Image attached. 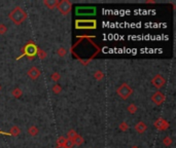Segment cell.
<instances>
[{"label": "cell", "instance_id": "obj_1", "mask_svg": "<svg viewBox=\"0 0 176 148\" xmlns=\"http://www.w3.org/2000/svg\"><path fill=\"white\" fill-rule=\"evenodd\" d=\"M8 17H9V20L12 21L15 25H21L26 19H27V12H26L22 7L17 6L9 12Z\"/></svg>", "mask_w": 176, "mask_h": 148}, {"label": "cell", "instance_id": "obj_2", "mask_svg": "<svg viewBox=\"0 0 176 148\" xmlns=\"http://www.w3.org/2000/svg\"><path fill=\"white\" fill-rule=\"evenodd\" d=\"M132 93H133V90H132V87L130 85L127 84H121L120 87H118V90H116V94L120 96L123 100L128 99L132 95Z\"/></svg>", "mask_w": 176, "mask_h": 148}, {"label": "cell", "instance_id": "obj_3", "mask_svg": "<svg viewBox=\"0 0 176 148\" xmlns=\"http://www.w3.org/2000/svg\"><path fill=\"white\" fill-rule=\"evenodd\" d=\"M57 8H58L61 15H67L72 9V2L69 1V0H62V1H59V4H58V6H57Z\"/></svg>", "mask_w": 176, "mask_h": 148}, {"label": "cell", "instance_id": "obj_4", "mask_svg": "<svg viewBox=\"0 0 176 148\" xmlns=\"http://www.w3.org/2000/svg\"><path fill=\"white\" fill-rule=\"evenodd\" d=\"M37 49H38V48L34 44V43L29 42L24 48H23V56H24V54H26V56H29L30 59L32 60L33 57L37 54Z\"/></svg>", "mask_w": 176, "mask_h": 148}, {"label": "cell", "instance_id": "obj_5", "mask_svg": "<svg viewBox=\"0 0 176 148\" xmlns=\"http://www.w3.org/2000/svg\"><path fill=\"white\" fill-rule=\"evenodd\" d=\"M79 24H84L81 26H75L76 29H95L97 26H96V21L94 20H79L76 21Z\"/></svg>", "mask_w": 176, "mask_h": 148}, {"label": "cell", "instance_id": "obj_6", "mask_svg": "<svg viewBox=\"0 0 176 148\" xmlns=\"http://www.w3.org/2000/svg\"><path fill=\"white\" fill-rule=\"evenodd\" d=\"M151 84L154 87H157L158 90H160L164 87L165 84H166V79H165L161 74H157L156 76L151 79Z\"/></svg>", "mask_w": 176, "mask_h": 148}, {"label": "cell", "instance_id": "obj_7", "mask_svg": "<svg viewBox=\"0 0 176 148\" xmlns=\"http://www.w3.org/2000/svg\"><path fill=\"white\" fill-rule=\"evenodd\" d=\"M165 96L163 94L162 92H160V90H158L157 93H154V95H152L151 97V101L154 102L156 105H162L163 103L165 102Z\"/></svg>", "mask_w": 176, "mask_h": 148}, {"label": "cell", "instance_id": "obj_8", "mask_svg": "<svg viewBox=\"0 0 176 148\" xmlns=\"http://www.w3.org/2000/svg\"><path fill=\"white\" fill-rule=\"evenodd\" d=\"M27 74L32 80H36L38 77L40 76L41 72H40V70L37 68V67H32V68H30L29 70H28Z\"/></svg>", "mask_w": 176, "mask_h": 148}, {"label": "cell", "instance_id": "obj_9", "mask_svg": "<svg viewBox=\"0 0 176 148\" xmlns=\"http://www.w3.org/2000/svg\"><path fill=\"white\" fill-rule=\"evenodd\" d=\"M154 127H156L158 130L164 131V130H166L168 127H169V123H168V121L165 120V119L160 118V119H158V120H156V123H154Z\"/></svg>", "mask_w": 176, "mask_h": 148}, {"label": "cell", "instance_id": "obj_10", "mask_svg": "<svg viewBox=\"0 0 176 148\" xmlns=\"http://www.w3.org/2000/svg\"><path fill=\"white\" fill-rule=\"evenodd\" d=\"M43 4L48 7V9H54V8H57L59 4V1L58 0H45L43 1Z\"/></svg>", "mask_w": 176, "mask_h": 148}, {"label": "cell", "instance_id": "obj_11", "mask_svg": "<svg viewBox=\"0 0 176 148\" xmlns=\"http://www.w3.org/2000/svg\"><path fill=\"white\" fill-rule=\"evenodd\" d=\"M135 130H136L137 133L143 134L144 132L147 130V126H146V123H143V121H139V123L135 126Z\"/></svg>", "mask_w": 176, "mask_h": 148}, {"label": "cell", "instance_id": "obj_12", "mask_svg": "<svg viewBox=\"0 0 176 148\" xmlns=\"http://www.w3.org/2000/svg\"><path fill=\"white\" fill-rule=\"evenodd\" d=\"M20 134H21V129L17 126L12 127V129L9 130V135H12V136L17 137V136H19Z\"/></svg>", "mask_w": 176, "mask_h": 148}, {"label": "cell", "instance_id": "obj_13", "mask_svg": "<svg viewBox=\"0 0 176 148\" xmlns=\"http://www.w3.org/2000/svg\"><path fill=\"white\" fill-rule=\"evenodd\" d=\"M77 135H78V134H77V132L75 131V130H69V131L67 132V139L74 140Z\"/></svg>", "mask_w": 176, "mask_h": 148}, {"label": "cell", "instance_id": "obj_14", "mask_svg": "<svg viewBox=\"0 0 176 148\" xmlns=\"http://www.w3.org/2000/svg\"><path fill=\"white\" fill-rule=\"evenodd\" d=\"M38 132H39V130H38V128L36 126H32L30 127L29 129H28V133H29V135H31V136H36V135L38 134Z\"/></svg>", "mask_w": 176, "mask_h": 148}, {"label": "cell", "instance_id": "obj_15", "mask_svg": "<svg viewBox=\"0 0 176 148\" xmlns=\"http://www.w3.org/2000/svg\"><path fill=\"white\" fill-rule=\"evenodd\" d=\"M12 95L14 96L15 98H17V99H19L20 97H22V95H23V92H22V90L19 89V87H15V89L12 90Z\"/></svg>", "mask_w": 176, "mask_h": 148}, {"label": "cell", "instance_id": "obj_16", "mask_svg": "<svg viewBox=\"0 0 176 148\" xmlns=\"http://www.w3.org/2000/svg\"><path fill=\"white\" fill-rule=\"evenodd\" d=\"M85 142V140H84V138L81 136V135H77V136L75 137V139L73 140V143H74V145H77V146H81V145L84 143Z\"/></svg>", "mask_w": 176, "mask_h": 148}, {"label": "cell", "instance_id": "obj_17", "mask_svg": "<svg viewBox=\"0 0 176 148\" xmlns=\"http://www.w3.org/2000/svg\"><path fill=\"white\" fill-rule=\"evenodd\" d=\"M104 77V73H103L101 70H97V71L94 73V78L97 79V80H101Z\"/></svg>", "mask_w": 176, "mask_h": 148}, {"label": "cell", "instance_id": "obj_18", "mask_svg": "<svg viewBox=\"0 0 176 148\" xmlns=\"http://www.w3.org/2000/svg\"><path fill=\"white\" fill-rule=\"evenodd\" d=\"M37 56L39 57L41 60H43V59H45L46 57H48V54H46V53H45V51H42V49L38 48L37 49Z\"/></svg>", "mask_w": 176, "mask_h": 148}, {"label": "cell", "instance_id": "obj_19", "mask_svg": "<svg viewBox=\"0 0 176 148\" xmlns=\"http://www.w3.org/2000/svg\"><path fill=\"white\" fill-rule=\"evenodd\" d=\"M127 110H128L130 113L133 114L137 111V106L135 105V104H130V105L128 106V108H127Z\"/></svg>", "mask_w": 176, "mask_h": 148}, {"label": "cell", "instance_id": "obj_20", "mask_svg": "<svg viewBox=\"0 0 176 148\" xmlns=\"http://www.w3.org/2000/svg\"><path fill=\"white\" fill-rule=\"evenodd\" d=\"M57 54H58L59 57H61V58H64V57L66 56L67 54V51L64 48H60L58 49V51H57Z\"/></svg>", "mask_w": 176, "mask_h": 148}, {"label": "cell", "instance_id": "obj_21", "mask_svg": "<svg viewBox=\"0 0 176 148\" xmlns=\"http://www.w3.org/2000/svg\"><path fill=\"white\" fill-rule=\"evenodd\" d=\"M65 142H66V138H65V137H63V136H61L60 138L57 140V144H58V147L64 146V145H65Z\"/></svg>", "mask_w": 176, "mask_h": 148}, {"label": "cell", "instance_id": "obj_22", "mask_svg": "<svg viewBox=\"0 0 176 148\" xmlns=\"http://www.w3.org/2000/svg\"><path fill=\"white\" fill-rule=\"evenodd\" d=\"M73 146H74L73 140L66 139V142H65V145H64V147H65V148H72Z\"/></svg>", "mask_w": 176, "mask_h": 148}, {"label": "cell", "instance_id": "obj_23", "mask_svg": "<svg viewBox=\"0 0 176 148\" xmlns=\"http://www.w3.org/2000/svg\"><path fill=\"white\" fill-rule=\"evenodd\" d=\"M61 90H62L61 85H59V84H55V85H54V87H53V92L55 93V94H60Z\"/></svg>", "mask_w": 176, "mask_h": 148}, {"label": "cell", "instance_id": "obj_24", "mask_svg": "<svg viewBox=\"0 0 176 148\" xmlns=\"http://www.w3.org/2000/svg\"><path fill=\"white\" fill-rule=\"evenodd\" d=\"M7 32V27L4 24H0V35H3Z\"/></svg>", "mask_w": 176, "mask_h": 148}, {"label": "cell", "instance_id": "obj_25", "mask_svg": "<svg viewBox=\"0 0 176 148\" xmlns=\"http://www.w3.org/2000/svg\"><path fill=\"white\" fill-rule=\"evenodd\" d=\"M163 142H164L165 146L168 147V146H170V145L172 144V139L170 138V137H166V138L164 139V141H163Z\"/></svg>", "mask_w": 176, "mask_h": 148}, {"label": "cell", "instance_id": "obj_26", "mask_svg": "<svg viewBox=\"0 0 176 148\" xmlns=\"http://www.w3.org/2000/svg\"><path fill=\"white\" fill-rule=\"evenodd\" d=\"M118 129H120L121 132H126L127 130L129 129V126H128V124H127L126 123H121L120 124V127H118Z\"/></svg>", "mask_w": 176, "mask_h": 148}, {"label": "cell", "instance_id": "obj_27", "mask_svg": "<svg viewBox=\"0 0 176 148\" xmlns=\"http://www.w3.org/2000/svg\"><path fill=\"white\" fill-rule=\"evenodd\" d=\"M51 79H53L54 80V81H55V82H57V81H59V79H60V74H59L58 73V72H55V73H53V74H51Z\"/></svg>", "mask_w": 176, "mask_h": 148}, {"label": "cell", "instance_id": "obj_28", "mask_svg": "<svg viewBox=\"0 0 176 148\" xmlns=\"http://www.w3.org/2000/svg\"><path fill=\"white\" fill-rule=\"evenodd\" d=\"M146 3H156V1H154V0H148V1H146Z\"/></svg>", "mask_w": 176, "mask_h": 148}, {"label": "cell", "instance_id": "obj_29", "mask_svg": "<svg viewBox=\"0 0 176 148\" xmlns=\"http://www.w3.org/2000/svg\"><path fill=\"white\" fill-rule=\"evenodd\" d=\"M0 134H3V135H9V133H4V132H1V131H0Z\"/></svg>", "mask_w": 176, "mask_h": 148}, {"label": "cell", "instance_id": "obj_30", "mask_svg": "<svg viewBox=\"0 0 176 148\" xmlns=\"http://www.w3.org/2000/svg\"><path fill=\"white\" fill-rule=\"evenodd\" d=\"M57 148H65L64 146H60V147H57Z\"/></svg>", "mask_w": 176, "mask_h": 148}, {"label": "cell", "instance_id": "obj_31", "mask_svg": "<svg viewBox=\"0 0 176 148\" xmlns=\"http://www.w3.org/2000/svg\"><path fill=\"white\" fill-rule=\"evenodd\" d=\"M132 148H139V147H138V146H133Z\"/></svg>", "mask_w": 176, "mask_h": 148}, {"label": "cell", "instance_id": "obj_32", "mask_svg": "<svg viewBox=\"0 0 176 148\" xmlns=\"http://www.w3.org/2000/svg\"><path fill=\"white\" fill-rule=\"evenodd\" d=\"M0 90H1V85H0Z\"/></svg>", "mask_w": 176, "mask_h": 148}]
</instances>
